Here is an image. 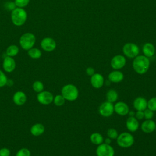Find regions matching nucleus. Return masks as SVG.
I'll return each instance as SVG.
<instances>
[{
	"mask_svg": "<svg viewBox=\"0 0 156 156\" xmlns=\"http://www.w3.org/2000/svg\"><path fill=\"white\" fill-rule=\"evenodd\" d=\"M114 112L120 116H126L128 115L129 107L126 103L119 101L114 105Z\"/></svg>",
	"mask_w": 156,
	"mask_h": 156,
	"instance_id": "f8f14e48",
	"label": "nucleus"
},
{
	"mask_svg": "<svg viewBox=\"0 0 156 156\" xmlns=\"http://www.w3.org/2000/svg\"><path fill=\"white\" fill-rule=\"evenodd\" d=\"M16 5L15 4V2H7L5 4V7L8 10H11L12 11L13 10H14L16 8Z\"/></svg>",
	"mask_w": 156,
	"mask_h": 156,
	"instance_id": "f704fd0d",
	"label": "nucleus"
},
{
	"mask_svg": "<svg viewBox=\"0 0 156 156\" xmlns=\"http://www.w3.org/2000/svg\"><path fill=\"white\" fill-rule=\"evenodd\" d=\"M155 47L151 43H147L144 44L143 47V52L144 56L147 57H151L155 54Z\"/></svg>",
	"mask_w": 156,
	"mask_h": 156,
	"instance_id": "412c9836",
	"label": "nucleus"
},
{
	"mask_svg": "<svg viewBox=\"0 0 156 156\" xmlns=\"http://www.w3.org/2000/svg\"><path fill=\"white\" fill-rule=\"evenodd\" d=\"M104 143L105 144H110L112 142V139H110V138H106L105 140H104Z\"/></svg>",
	"mask_w": 156,
	"mask_h": 156,
	"instance_id": "4c0bfd02",
	"label": "nucleus"
},
{
	"mask_svg": "<svg viewBox=\"0 0 156 156\" xmlns=\"http://www.w3.org/2000/svg\"><path fill=\"white\" fill-rule=\"evenodd\" d=\"M40 46L44 51L46 52H51L55 49L56 42L52 38L46 37L41 41Z\"/></svg>",
	"mask_w": 156,
	"mask_h": 156,
	"instance_id": "9d476101",
	"label": "nucleus"
},
{
	"mask_svg": "<svg viewBox=\"0 0 156 156\" xmlns=\"http://www.w3.org/2000/svg\"><path fill=\"white\" fill-rule=\"evenodd\" d=\"M19 52V48L18 46L15 44H12L7 47L6 49V54L7 56L9 57H14L16 56Z\"/></svg>",
	"mask_w": 156,
	"mask_h": 156,
	"instance_id": "393cba45",
	"label": "nucleus"
},
{
	"mask_svg": "<svg viewBox=\"0 0 156 156\" xmlns=\"http://www.w3.org/2000/svg\"><path fill=\"white\" fill-rule=\"evenodd\" d=\"M86 73L88 76H93L94 73H95V70L92 67H88L87 69H86Z\"/></svg>",
	"mask_w": 156,
	"mask_h": 156,
	"instance_id": "e433bc0d",
	"label": "nucleus"
},
{
	"mask_svg": "<svg viewBox=\"0 0 156 156\" xmlns=\"http://www.w3.org/2000/svg\"><path fill=\"white\" fill-rule=\"evenodd\" d=\"M7 78L5 74L0 69V88L4 87L7 84Z\"/></svg>",
	"mask_w": 156,
	"mask_h": 156,
	"instance_id": "7c9ffc66",
	"label": "nucleus"
},
{
	"mask_svg": "<svg viewBox=\"0 0 156 156\" xmlns=\"http://www.w3.org/2000/svg\"><path fill=\"white\" fill-rule=\"evenodd\" d=\"M155 131H156V127H155Z\"/></svg>",
	"mask_w": 156,
	"mask_h": 156,
	"instance_id": "ea45409f",
	"label": "nucleus"
},
{
	"mask_svg": "<svg viewBox=\"0 0 156 156\" xmlns=\"http://www.w3.org/2000/svg\"><path fill=\"white\" fill-rule=\"evenodd\" d=\"M30 2V0H15L14 2L16 7L24 8L26 7Z\"/></svg>",
	"mask_w": 156,
	"mask_h": 156,
	"instance_id": "c756f323",
	"label": "nucleus"
},
{
	"mask_svg": "<svg viewBox=\"0 0 156 156\" xmlns=\"http://www.w3.org/2000/svg\"><path fill=\"white\" fill-rule=\"evenodd\" d=\"M128 115H129V116H134L135 115V113L133 111H130L129 110V112L128 113Z\"/></svg>",
	"mask_w": 156,
	"mask_h": 156,
	"instance_id": "58836bf2",
	"label": "nucleus"
},
{
	"mask_svg": "<svg viewBox=\"0 0 156 156\" xmlns=\"http://www.w3.org/2000/svg\"><path fill=\"white\" fill-rule=\"evenodd\" d=\"M10 151L6 147H2L0 149V156H10Z\"/></svg>",
	"mask_w": 156,
	"mask_h": 156,
	"instance_id": "72a5a7b5",
	"label": "nucleus"
},
{
	"mask_svg": "<svg viewBox=\"0 0 156 156\" xmlns=\"http://www.w3.org/2000/svg\"><path fill=\"white\" fill-rule=\"evenodd\" d=\"M32 88L35 92L40 93V92H41L42 91H43L44 85L41 82H40L39 80H37V81L34 82V83L32 84Z\"/></svg>",
	"mask_w": 156,
	"mask_h": 156,
	"instance_id": "bb28decb",
	"label": "nucleus"
},
{
	"mask_svg": "<svg viewBox=\"0 0 156 156\" xmlns=\"http://www.w3.org/2000/svg\"><path fill=\"white\" fill-rule=\"evenodd\" d=\"M90 141L95 145H99L104 142V138L102 135L98 132H94L91 134L90 137Z\"/></svg>",
	"mask_w": 156,
	"mask_h": 156,
	"instance_id": "4be33fe9",
	"label": "nucleus"
},
{
	"mask_svg": "<svg viewBox=\"0 0 156 156\" xmlns=\"http://www.w3.org/2000/svg\"><path fill=\"white\" fill-rule=\"evenodd\" d=\"M156 127L155 122L152 119H146L144 121L141 125V130L146 133L153 132Z\"/></svg>",
	"mask_w": 156,
	"mask_h": 156,
	"instance_id": "2eb2a0df",
	"label": "nucleus"
},
{
	"mask_svg": "<svg viewBox=\"0 0 156 156\" xmlns=\"http://www.w3.org/2000/svg\"><path fill=\"white\" fill-rule=\"evenodd\" d=\"M38 101L43 105H48L53 102V94L48 91H42L38 93L37 96Z\"/></svg>",
	"mask_w": 156,
	"mask_h": 156,
	"instance_id": "1a4fd4ad",
	"label": "nucleus"
},
{
	"mask_svg": "<svg viewBox=\"0 0 156 156\" xmlns=\"http://www.w3.org/2000/svg\"><path fill=\"white\" fill-rule=\"evenodd\" d=\"M107 136L108 138L110 139H116L118 136V131L114 129V128H110L108 129L107 132Z\"/></svg>",
	"mask_w": 156,
	"mask_h": 156,
	"instance_id": "c85d7f7f",
	"label": "nucleus"
},
{
	"mask_svg": "<svg viewBox=\"0 0 156 156\" xmlns=\"http://www.w3.org/2000/svg\"><path fill=\"white\" fill-rule=\"evenodd\" d=\"M2 67L4 70L7 73H11L13 71L16 67V63L13 57L6 56L4 58Z\"/></svg>",
	"mask_w": 156,
	"mask_h": 156,
	"instance_id": "4468645a",
	"label": "nucleus"
},
{
	"mask_svg": "<svg viewBox=\"0 0 156 156\" xmlns=\"http://www.w3.org/2000/svg\"><path fill=\"white\" fill-rule=\"evenodd\" d=\"M44 132V127L41 123H37L33 125L30 128V133L34 136H40Z\"/></svg>",
	"mask_w": 156,
	"mask_h": 156,
	"instance_id": "aec40b11",
	"label": "nucleus"
},
{
	"mask_svg": "<svg viewBox=\"0 0 156 156\" xmlns=\"http://www.w3.org/2000/svg\"><path fill=\"white\" fill-rule=\"evenodd\" d=\"M99 113L104 117H109L114 112V105L108 101L102 102L99 107Z\"/></svg>",
	"mask_w": 156,
	"mask_h": 156,
	"instance_id": "6e6552de",
	"label": "nucleus"
},
{
	"mask_svg": "<svg viewBox=\"0 0 156 156\" xmlns=\"http://www.w3.org/2000/svg\"><path fill=\"white\" fill-rule=\"evenodd\" d=\"M35 41L36 38L34 34L31 32H26L21 36L19 42L22 49L28 51L34 47Z\"/></svg>",
	"mask_w": 156,
	"mask_h": 156,
	"instance_id": "20e7f679",
	"label": "nucleus"
},
{
	"mask_svg": "<svg viewBox=\"0 0 156 156\" xmlns=\"http://www.w3.org/2000/svg\"><path fill=\"white\" fill-rule=\"evenodd\" d=\"M27 100L26 94L23 91H17L13 96V101L17 105H23Z\"/></svg>",
	"mask_w": 156,
	"mask_h": 156,
	"instance_id": "6ab92c4d",
	"label": "nucleus"
},
{
	"mask_svg": "<svg viewBox=\"0 0 156 156\" xmlns=\"http://www.w3.org/2000/svg\"><path fill=\"white\" fill-rule=\"evenodd\" d=\"M150 66V61L148 57L144 55H139L135 57L132 66L134 71L139 74H143L146 73Z\"/></svg>",
	"mask_w": 156,
	"mask_h": 156,
	"instance_id": "f257e3e1",
	"label": "nucleus"
},
{
	"mask_svg": "<svg viewBox=\"0 0 156 156\" xmlns=\"http://www.w3.org/2000/svg\"><path fill=\"white\" fill-rule=\"evenodd\" d=\"M28 55L33 59H38L41 56V51L37 48H32L27 51Z\"/></svg>",
	"mask_w": 156,
	"mask_h": 156,
	"instance_id": "b1692460",
	"label": "nucleus"
},
{
	"mask_svg": "<svg viewBox=\"0 0 156 156\" xmlns=\"http://www.w3.org/2000/svg\"><path fill=\"white\" fill-rule=\"evenodd\" d=\"M16 156H30V152L27 148H22L16 152Z\"/></svg>",
	"mask_w": 156,
	"mask_h": 156,
	"instance_id": "2f4dec72",
	"label": "nucleus"
},
{
	"mask_svg": "<svg viewBox=\"0 0 156 156\" xmlns=\"http://www.w3.org/2000/svg\"><path fill=\"white\" fill-rule=\"evenodd\" d=\"M133 136L129 132H122L118 135L116 138L118 145L123 148H127L132 146L134 143Z\"/></svg>",
	"mask_w": 156,
	"mask_h": 156,
	"instance_id": "39448f33",
	"label": "nucleus"
},
{
	"mask_svg": "<svg viewBox=\"0 0 156 156\" xmlns=\"http://www.w3.org/2000/svg\"><path fill=\"white\" fill-rule=\"evenodd\" d=\"M124 79V74L122 72L115 70L109 73L108 75V80L111 82L113 83H119L122 81Z\"/></svg>",
	"mask_w": 156,
	"mask_h": 156,
	"instance_id": "a211bd4d",
	"label": "nucleus"
},
{
	"mask_svg": "<svg viewBox=\"0 0 156 156\" xmlns=\"http://www.w3.org/2000/svg\"><path fill=\"white\" fill-rule=\"evenodd\" d=\"M126 127L131 132H136L139 128L138 120L134 116H129L126 121Z\"/></svg>",
	"mask_w": 156,
	"mask_h": 156,
	"instance_id": "f3484780",
	"label": "nucleus"
},
{
	"mask_svg": "<svg viewBox=\"0 0 156 156\" xmlns=\"http://www.w3.org/2000/svg\"><path fill=\"white\" fill-rule=\"evenodd\" d=\"M27 18V12L23 8L16 7L11 12V20L15 26H23L26 23Z\"/></svg>",
	"mask_w": 156,
	"mask_h": 156,
	"instance_id": "f03ea898",
	"label": "nucleus"
},
{
	"mask_svg": "<svg viewBox=\"0 0 156 156\" xmlns=\"http://www.w3.org/2000/svg\"><path fill=\"white\" fill-rule=\"evenodd\" d=\"M147 108L153 112L156 111V97H152L147 101Z\"/></svg>",
	"mask_w": 156,
	"mask_h": 156,
	"instance_id": "cd10ccee",
	"label": "nucleus"
},
{
	"mask_svg": "<svg viewBox=\"0 0 156 156\" xmlns=\"http://www.w3.org/2000/svg\"><path fill=\"white\" fill-rule=\"evenodd\" d=\"M61 93L65 100L74 101L78 98L79 90L76 85L73 84H67L62 87Z\"/></svg>",
	"mask_w": 156,
	"mask_h": 156,
	"instance_id": "7ed1b4c3",
	"label": "nucleus"
},
{
	"mask_svg": "<svg viewBox=\"0 0 156 156\" xmlns=\"http://www.w3.org/2000/svg\"><path fill=\"white\" fill-rule=\"evenodd\" d=\"M144 118L146 119H151L154 117V112L149 108L145 109L144 111Z\"/></svg>",
	"mask_w": 156,
	"mask_h": 156,
	"instance_id": "473e14b6",
	"label": "nucleus"
},
{
	"mask_svg": "<svg viewBox=\"0 0 156 156\" xmlns=\"http://www.w3.org/2000/svg\"><path fill=\"white\" fill-rule=\"evenodd\" d=\"M147 101L143 97H137L133 102L134 108L136 111H144L147 108Z\"/></svg>",
	"mask_w": 156,
	"mask_h": 156,
	"instance_id": "dca6fc26",
	"label": "nucleus"
},
{
	"mask_svg": "<svg viewBox=\"0 0 156 156\" xmlns=\"http://www.w3.org/2000/svg\"><path fill=\"white\" fill-rule=\"evenodd\" d=\"M104 78L102 74L99 73H94L90 78V83L93 87L95 88H100L104 84Z\"/></svg>",
	"mask_w": 156,
	"mask_h": 156,
	"instance_id": "ddd939ff",
	"label": "nucleus"
},
{
	"mask_svg": "<svg viewBox=\"0 0 156 156\" xmlns=\"http://www.w3.org/2000/svg\"><path fill=\"white\" fill-rule=\"evenodd\" d=\"M118 98V94L116 92V91L113 89L109 90L106 93L107 101L113 103L116 102Z\"/></svg>",
	"mask_w": 156,
	"mask_h": 156,
	"instance_id": "5701e85b",
	"label": "nucleus"
},
{
	"mask_svg": "<svg viewBox=\"0 0 156 156\" xmlns=\"http://www.w3.org/2000/svg\"><path fill=\"white\" fill-rule=\"evenodd\" d=\"M139 48L138 46L132 43H126L122 48V52L124 55L129 58H135L139 54Z\"/></svg>",
	"mask_w": 156,
	"mask_h": 156,
	"instance_id": "0eeeda50",
	"label": "nucleus"
},
{
	"mask_svg": "<svg viewBox=\"0 0 156 156\" xmlns=\"http://www.w3.org/2000/svg\"><path fill=\"white\" fill-rule=\"evenodd\" d=\"M96 154L97 156H114L115 150L110 144L102 143L98 146Z\"/></svg>",
	"mask_w": 156,
	"mask_h": 156,
	"instance_id": "423d86ee",
	"label": "nucleus"
},
{
	"mask_svg": "<svg viewBox=\"0 0 156 156\" xmlns=\"http://www.w3.org/2000/svg\"><path fill=\"white\" fill-rule=\"evenodd\" d=\"M135 116V118L138 120H141L144 118V112L143 111H136Z\"/></svg>",
	"mask_w": 156,
	"mask_h": 156,
	"instance_id": "c9c22d12",
	"label": "nucleus"
},
{
	"mask_svg": "<svg viewBox=\"0 0 156 156\" xmlns=\"http://www.w3.org/2000/svg\"><path fill=\"white\" fill-rule=\"evenodd\" d=\"M126 63V58L121 55H116L114 56L110 62V65L112 68L115 70L122 68Z\"/></svg>",
	"mask_w": 156,
	"mask_h": 156,
	"instance_id": "9b49d317",
	"label": "nucleus"
},
{
	"mask_svg": "<svg viewBox=\"0 0 156 156\" xmlns=\"http://www.w3.org/2000/svg\"><path fill=\"white\" fill-rule=\"evenodd\" d=\"M53 102L56 106H62L65 102V99L62 94H57L54 98Z\"/></svg>",
	"mask_w": 156,
	"mask_h": 156,
	"instance_id": "a878e982",
	"label": "nucleus"
}]
</instances>
